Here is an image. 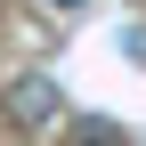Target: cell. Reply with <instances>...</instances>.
Masks as SVG:
<instances>
[{"label": "cell", "instance_id": "1", "mask_svg": "<svg viewBox=\"0 0 146 146\" xmlns=\"http://www.w3.org/2000/svg\"><path fill=\"white\" fill-rule=\"evenodd\" d=\"M57 114H65V98H57V81H49V73H16V81H8V122L49 130Z\"/></svg>", "mask_w": 146, "mask_h": 146}, {"label": "cell", "instance_id": "2", "mask_svg": "<svg viewBox=\"0 0 146 146\" xmlns=\"http://www.w3.org/2000/svg\"><path fill=\"white\" fill-rule=\"evenodd\" d=\"M65 146H130V138H122L114 122H73V130H65Z\"/></svg>", "mask_w": 146, "mask_h": 146}, {"label": "cell", "instance_id": "3", "mask_svg": "<svg viewBox=\"0 0 146 146\" xmlns=\"http://www.w3.org/2000/svg\"><path fill=\"white\" fill-rule=\"evenodd\" d=\"M41 8H57V16H73V8H89V0H41Z\"/></svg>", "mask_w": 146, "mask_h": 146}]
</instances>
